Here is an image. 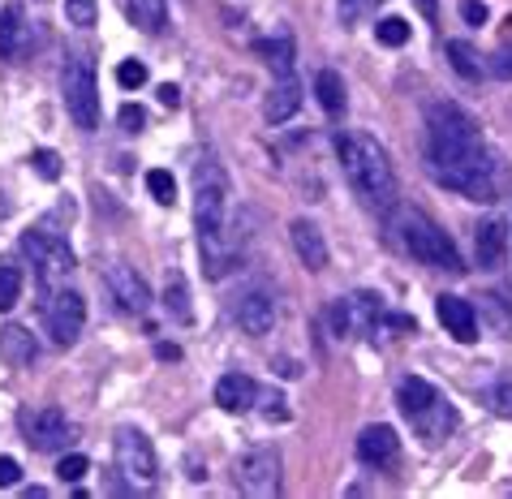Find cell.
<instances>
[{
    "mask_svg": "<svg viewBox=\"0 0 512 499\" xmlns=\"http://www.w3.org/2000/svg\"><path fill=\"white\" fill-rule=\"evenodd\" d=\"M426 168L439 185L474 198V203H500L504 168L487 151L478 121L461 104L439 99L426 108Z\"/></svg>",
    "mask_w": 512,
    "mask_h": 499,
    "instance_id": "6da1fadb",
    "label": "cell"
},
{
    "mask_svg": "<svg viewBox=\"0 0 512 499\" xmlns=\"http://www.w3.org/2000/svg\"><path fill=\"white\" fill-rule=\"evenodd\" d=\"M229 177L220 164L203 160L194 168V228H198V250H203L207 276L220 280L229 276V267L237 263V241L229 237Z\"/></svg>",
    "mask_w": 512,
    "mask_h": 499,
    "instance_id": "7a4b0ae2",
    "label": "cell"
},
{
    "mask_svg": "<svg viewBox=\"0 0 512 499\" xmlns=\"http://www.w3.org/2000/svg\"><path fill=\"white\" fill-rule=\"evenodd\" d=\"M336 155L345 164V177L353 185V194L375 211L396 207V173L388 164V151L366 134H336Z\"/></svg>",
    "mask_w": 512,
    "mask_h": 499,
    "instance_id": "3957f363",
    "label": "cell"
},
{
    "mask_svg": "<svg viewBox=\"0 0 512 499\" xmlns=\"http://www.w3.org/2000/svg\"><path fill=\"white\" fill-rule=\"evenodd\" d=\"M396 237H401L405 254H414L418 263L435 267V272H452V276H461V272H465L457 241H452L431 216H426V211L405 207L401 216H396Z\"/></svg>",
    "mask_w": 512,
    "mask_h": 499,
    "instance_id": "277c9868",
    "label": "cell"
},
{
    "mask_svg": "<svg viewBox=\"0 0 512 499\" xmlns=\"http://www.w3.org/2000/svg\"><path fill=\"white\" fill-rule=\"evenodd\" d=\"M18 246H22L26 259H31L44 289H61V284H69V276H74V250H69V241L56 233L52 224H31Z\"/></svg>",
    "mask_w": 512,
    "mask_h": 499,
    "instance_id": "5b68a950",
    "label": "cell"
},
{
    "mask_svg": "<svg viewBox=\"0 0 512 499\" xmlns=\"http://www.w3.org/2000/svg\"><path fill=\"white\" fill-rule=\"evenodd\" d=\"M61 95H65V108H69V121L78 130H99V78H95V65L87 56H74L61 74Z\"/></svg>",
    "mask_w": 512,
    "mask_h": 499,
    "instance_id": "8992f818",
    "label": "cell"
},
{
    "mask_svg": "<svg viewBox=\"0 0 512 499\" xmlns=\"http://www.w3.org/2000/svg\"><path fill=\"white\" fill-rule=\"evenodd\" d=\"M233 482H237V491L250 495V499H272V495H280V482H284L280 452L276 448H254L246 456H237Z\"/></svg>",
    "mask_w": 512,
    "mask_h": 499,
    "instance_id": "52a82bcc",
    "label": "cell"
},
{
    "mask_svg": "<svg viewBox=\"0 0 512 499\" xmlns=\"http://www.w3.org/2000/svg\"><path fill=\"white\" fill-rule=\"evenodd\" d=\"M112 448H117V469L125 474V482H134V487H155V478H160V456H155V444L138 431V426H121L117 439H112Z\"/></svg>",
    "mask_w": 512,
    "mask_h": 499,
    "instance_id": "ba28073f",
    "label": "cell"
},
{
    "mask_svg": "<svg viewBox=\"0 0 512 499\" xmlns=\"http://www.w3.org/2000/svg\"><path fill=\"white\" fill-rule=\"evenodd\" d=\"M18 426H22L26 444H31L35 452H61V448L74 444V422H69L56 405L22 409V413H18Z\"/></svg>",
    "mask_w": 512,
    "mask_h": 499,
    "instance_id": "9c48e42d",
    "label": "cell"
},
{
    "mask_svg": "<svg viewBox=\"0 0 512 499\" xmlns=\"http://www.w3.org/2000/svg\"><path fill=\"white\" fill-rule=\"evenodd\" d=\"M82 327H87V302H82V293L74 289H52V302H48V336L52 345L69 349L74 340L82 336Z\"/></svg>",
    "mask_w": 512,
    "mask_h": 499,
    "instance_id": "30bf717a",
    "label": "cell"
},
{
    "mask_svg": "<svg viewBox=\"0 0 512 499\" xmlns=\"http://www.w3.org/2000/svg\"><path fill=\"white\" fill-rule=\"evenodd\" d=\"M104 284H108L112 302H117L125 315H147V310H151V289H147V280H142L134 267L112 263L104 272Z\"/></svg>",
    "mask_w": 512,
    "mask_h": 499,
    "instance_id": "8fae6325",
    "label": "cell"
},
{
    "mask_svg": "<svg viewBox=\"0 0 512 499\" xmlns=\"http://www.w3.org/2000/svg\"><path fill=\"white\" fill-rule=\"evenodd\" d=\"M474 254H478L482 272H500V267L508 263V224L500 216L482 220L474 228Z\"/></svg>",
    "mask_w": 512,
    "mask_h": 499,
    "instance_id": "7c38bea8",
    "label": "cell"
},
{
    "mask_svg": "<svg viewBox=\"0 0 512 499\" xmlns=\"http://www.w3.org/2000/svg\"><path fill=\"white\" fill-rule=\"evenodd\" d=\"M435 315H439V323H444V332L452 340H461V345H474V340H478V310L469 306L465 297L444 293L435 302Z\"/></svg>",
    "mask_w": 512,
    "mask_h": 499,
    "instance_id": "4fadbf2b",
    "label": "cell"
},
{
    "mask_svg": "<svg viewBox=\"0 0 512 499\" xmlns=\"http://www.w3.org/2000/svg\"><path fill=\"white\" fill-rule=\"evenodd\" d=\"M233 315H237V323H241V332H246V336H267L276 327V297L263 293V289L241 293Z\"/></svg>",
    "mask_w": 512,
    "mask_h": 499,
    "instance_id": "5bb4252c",
    "label": "cell"
},
{
    "mask_svg": "<svg viewBox=\"0 0 512 499\" xmlns=\"http://www.w3.org/2000/svg\"><path fill=\"white\" fill-rule=\"evenodd\" d=\"M409 422H414V431L422 435V444L439 448V444H444V439H448V435L461 426V413L452 409V405L444 401V396H435V401L426 405V409L418 413V418H409Z\"/></svg>",
    "mask_w": 512,
    "mask_h": 499,
    "instance_id": "9a60e30c",
    "label": "cell"
},
{
    "mask_svg": "<svg viewBox=\"0 0 512 499\" xmlns=\"http://www.w3.org/2000/svg\"><path fill=\"white\" fill-rule=\"evenodd\" d=\"M396 456H401V439H396L392 426L375 422V426H366V431L358 435V461L383 469V465H396Z\"/></svg>",
    "mask_w": 512,
    "mask_h": 499,
    "instance_id": "2e32d148",
    "label": "cell"
},
{
    "mask_svg": "<svg viewBox=\"0 0 512 499\" xmlns=\"http://www.w3.org/2000/svg\"><path fill=\"white\" fill-rule=\"evenodd\" d=\"M289 241H293V250H297V259H302L306 272H323V267H327V241L319 233V224L293 220L289 224Z\"/></svg>",
    "mask_w": 512,
    "mask_h": 499,
    "instance_id": "e0dca14e",
    "label": "cell"
},
{
    "mask_svg": "<svg viewBox=\"0 0 512 499\" xmlns=\"http://www.w3.org/2000/svg\"><path fill=\"white\" fill-rule=\"evenodd\" d=\"M26 39H31L26 9L13 0V5L0 9V61H18V56L26 52Z\"/></svg>",
    "mask_w": 512,
    "mask_h": 499,
    "instance_id": "ac0fdd59",
    "label": "cell"
},
{
    "mask_svg": "<svg viewBox=\"0 0 512 499\" xmlns=\"http://www.w3.org/2000/svg\"><path fill=\"white\" fill-rule=\"evenodd\" d=\"M254 401H259V383H254L250 375H241V370L220 375V383H216V405L220 409L246 413V409H254Z\"/></svg>",
    "mask_w": 512,
    "mask_h": 499,
    "instance_id": "d6986e66",
    "label": "cell"
},
{
    "mask_svg": "<svg viewBox=\"0 0 512 499\" xmlns=\"http://www.w3.org/2000/svg\"><path fill=\"white\" fill-rule=\"evenodd\" d=\"M297 108H302V82H297L293 74H280L272 82V91H267V99H263V117L272 125H280V121H289Z\"/></svg>",
    "mask_w": 512,
    "mask_h": 499,
    "instance_id": "ffe728a7",
    "label": "cell"
},
{
    "mask_svg": "<svg viewBox=\"0 0 512 499\" xmlns=\"http://www.w3.org/2000/svg\"><path fill=\"white\" fill-rule=\"evenodd\" d=\"M0 358L9 366H35L39 362V340L26 332L22 323H5L0 327Z\"/></svg>",
    "mask_w": 512,
    "mask_h": 499,
    "instance_id": "44dd1931",
    "label": "cell"
},
{
    "mask_svg": "<svg viewBox=\"0 0 512 499\" xmlns=\"http://www.w3.org/2000/svg\"><path fill=\"white\" fill-rule=\"evenodd\" d=\"M435 396H439L435 383H426V379H418V375H405L401 383H396V405H401L405 418H418V413L431 405Z\"/></svg>",
    "mask_w": 512,
    "mask_h": 499,
    "instance_id": "7402d4cb",
    "label": "cell"
},
{
    "mask_svg": "<svg viewBox=\"0 0 512 499\" xmlns=\"http://www.w3.org/2000/svg\"><path fill=\"white\" fill-rule=\"evenodd\" d=\"M315 95H319V104H323L327 117H340V112H345V78H340L336 69H319Z\"/></svg>",
    "mask_w": 512,
    "mask_h": 499,
    "instance_id": "603a6c76",
    "label": "cell"
},
{
    "mask_svg": "<svg viewBox=\"0 0 512 499\" xmlns=\"http://www.w3.org/2000/svg\"><path fill=\"white\" fill-rule=\"evenodd\" d=\"M164 310L173 315L177 323H190L194 310H190V289H186V276L181 272H168L164 280Z\"/></svg>",
    "mask_w": 512,
    "mask_h": 499,
    "instance_id": "cb8c5ba5",
    "label": "cell"
},
{
    "mask_svg": "<svg viewBox=\"0 0 512 499\" xmlns=\"http://www.w3.org/2000/svg\"><path fill=\"white\" fill-rule=\"evenodd\" d=\"M448 65L457 69L465 82H478L482 78V56L474 52V44H465V39H448Z\"/></svg>",
    "mask_w": 512,
    "mask_h": 499,
    "instance_id": "d4e9b609",
    "label": "cell"
},
{
    "mask_svg": "<svg viewBox=\"0 0 512 499\" xmlns=\"http://www.w3.org/2000/svg\"><path fill=\"white\" fill-rule=\"evenodd\" d=\"M254 52L267 56V65H272V74H293V39L289 35H276V39H259Z\"/></svg>",
    "mask_w": 512,
    "mask_h": 499,
    "instance_id": "484cf974",
    "label": "cell"
},
{
    "mask_svg": "<svg viewBox=\"0 0 512 499\" xmlns=\"http://www.w3.org/2000/svg\"><path fill=\"white\" fill-rule=\"evenodd\" d=\"M130 18H134L138 31L160 35L164 22H168V5H164V0H130Z\"/></svg>",
    "mask_w": 512,
    "mask_h": 499,
    "instance_id": "4316f807",
    "label": "cell"
},
{
    "mask_svg": "<svg viewBox=\"0 0 512 499\" xmlns=\"http://www.w3.org/2000/svg\"><path fill=\"white\" fill-rule=\"evenodd\" d=\"M22 297V267L13 259H0V310H13Z\"/></svg>",
    "mask_w": 512,
    "mask_h": 499,
    "instance_id": "83f0119b",
    "label": "cell"
},
{
    "mask_svg": "<svg viewBox=\"0 0 512 499\" xmlns=\"http://www.w3.org/2000/svg\"><path fill=\"white\" fill-rule=\"evenodd\" d=\"M65 22L78 31H91L99 22V0H65Z\"/></svg>",
    "mask_w": 512,
    "mask_h": 499,
    "instance_id": "f1b7e54d",
    "label": "cell"
},
{
    "mask_svg": "<svg viewBox=\"0 0 512 499\" xmlns=\"http://www.w3.org/2000/svg\"><path fill=\"white\" fill-rule=\"evenodd\" d=\"M147 190H151L155 203H173V198H177V177L168 173V168H151V173H147Z\"/></svg>",
    "mask_w": 512,
    "mask_h": 499,
    "instance_id": "f546056e",
    "label": "cell"
},
{
    "mask_svg": "<svg viewBox=\"0 0 512 499\" xmlns=\"http://www.w3.org/2000/svg\"><path fill=\"white\" fill-rule=\"evenodd\" d=\"M375 39H379L383 48H401L405 39H409V22H405V18H379Z\"/></svg>",
    "mask_w": 512,
    "mask_h": 499,
    "instance_id": "4dcf8cb0",
    "label": "cell"
},
{
    "mask_svg": "<svg viewBox=\"0 0 512 499\" xmlns=\"http://www.w3.org/2000/svg\"><path fill=\"white\" fill-rule=\"evenodd\" d=\"M487 401L495 405V413H500V418H512V370H508V375H500V379L491 383Z\"/></svg>",
    "mask_w": 512,
    "mask_h": 499,
    "instance_id": "1f68e13d",
    "label": "cell"
},
{
    "mask_svg": "<svg viewBox=\"0 0 512 499\" xmlns=\"http://www.w3.org/2000/svg\"><path fill=\"white\" fill-rule=\"evenodd\" d=\"M31 168H35V173L44 177V181H61V155L48 151V147H39V151L31 155Z\"/></svg>",
    "mask_w": 512,
    "mask_h": 499,
    "instance_id": "d6a6232c",
    "label": "cell"
},
{
    "mask_svg": "<svg viewBox=\"0 0 512 499\" xmlns=\"http://www.w3.org/2000/svg\"><path fill=\"white\" fill-rule=\"evenodd\" d=\"M87 469H91L87 456H82V452H69V456H61L56 474H61V482H82V478H87Z\"/></svg>",
    "mask_w": 512,
    "mask_h": 499,
    "instance_id": "836d02e7",
    "label": "cell"
},
{
    "mask_svg": "<svg viewBox=\"0 0 512 499\" xmlns=\"http://www.w3.org/2000/svg\"><path fill=\"white\" fill-rule=\"evenodd\" d=\"M117 82H121L125 91L147 87V65H142V61H121V65H117Z\"/></svg>",
    "mask_w": 512,
    "mask_h": 499,
    "instance_id": "e575fe53",
    "label": "cell"
},
{
    "mask_svg": "<svg viewBox=\"0 0 512 499\" xmlns=\"http://www.w3.org/2000/svg\"><path fill=\"white\" fill-rule=\"evenodd\" d=\"M254 405H263V418L289 422V401H284L280 392H259V401H254Z\"/></svg>",
    "mask_w": 512,
    "mask_h": 499,
    "instance_id": "d590c367",
    "label": "cell"
},
{
    "mask_svg": "<svg viewBox=\"0 0 512 499\" xmlns=\"http://www.w3.org/2000/svg\"><path fill=\"white\" fill-rule=\"evenodd\" d=\"M117 121H121V130H125V134H138L142 125H147V112H142L138 104H125V108L117 112Z\"/></svg>",
    "mask_w": 512,
    "mask_h": 499,
    "instance_id": "8d00e7d4",
    "label": "cell"
},
{
    "mask_svg": "<svg viewBox=\"0 0 512 499\" xmlns=\"http://www.w3.org/2000/svg\"><path fill=\"white\" fill-rule=\"evenodd\" d=\"M487 69H491V74H495V78H504V82H512V44H504L500 52H495Z\"/></svg>",
    "mask_w": 512,
    "mask_h": 499,
    "instance_id": "74e56055",
    "label": "cell"
},
{
    "mask_svg": "<svg viewBox=\"0 0 512 499\" xmlns=\"http://www.w3.org/2000/svg\"><path fill=\"white\" fill-rule=\"evenodd\" d=\"M22 482V465L13 456H0V487H18Z\"/></svg>",
    "mask_w": 512,
    "mask_h": 499,
    "instance_id": "f35d334b",
    "label": "cell"
},
{
    "mask_svg": "<svg viewBox=\"0 0 512 499\" xmlns=\"http://www.w3.org/2000/svg\"><path fill=\"white\" fill-rule=\"evenodd\" d=\"M461 18L469 26H482L487 22V5H482V0H461Z\"/></svg>",
    "mask_w": 512,
    "mask_h": 499,
    "instance_id": "ab89813d",
    "label": "cell"
},
{
    "mask_svg": "<svg viewBox=\"0 0 512 499\" xmlns=\"http://www.w3.org/2000/svg\"><path fill=\"white\" fill-rule=\"evenodd\" d=\"M155 95H160V104H164V108H177V104H181V91L173 87V82H164V87L155 91Z\"/></svg>",
    "mask_w": 512,
    "mask_h": 499,
    "instance_id": "60d3db41",
    "label": "cell"
},
{
    "mask_svg": "<svg viewBox=\"0 0 512 499\" xmlns=\"http://www.w3.org/2000/svg\"><path fill=\"white\" fill-rule=\"evenodd\" d=\"M414 5H418V13H422L426 22H435V18H439V0H414Z\"/></svg>",
    "mask_w": 512,
    "mask_h": 499,
    "instance_id": "b9f144b4",
    "label": "cell"
},
{
    "mask_svg": "<svg viewBox=\"0 0 512 499\" xmlns=\"http://www.w3.org/2000/svg\"><path fill=\"white\" fill-rule=\"evenodd\" d=\"M155 358H160V362H177L181 349H177V345H155Z\"/></svg>",
    "mask_w": 512,
    "mask_h": 499,
    "instance_id": "7bdbcfd3",
    "label": "cell"
},
{
    "mask_svg": "<svg viewBox=\"0 0 512 499\" xmlns=\"http://www.w3.org/2000/svg\"><path fill=\"white\" fill-rule=\"evenodd\" d=\"M9 216V203H5V198H0V220H5Z\"/></svg>",
    "mask_w": 512,
    "mask_h": 499,
    "instance_id": "ee69618b",
    "label": "cell"
}]
</instances>
